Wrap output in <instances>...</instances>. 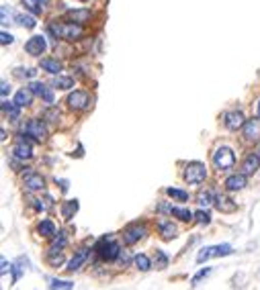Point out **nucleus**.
Segmentation results:
<instances>
[{
	"instance_id": "nucleus-30",
	"label": "nucleus",
	"mask_w": 260,
	"mask_h": 290,
	"mask_svg": "<svg viewBox=\"0 0 260 290\" xmlns=\"http://www.w3.org/2000/svg\"><path fill=\"white\" fill-rule=\"evenodd\" d=\"M230 253H232V245H228V243H223V245H215V247H211V256H215V258L230 256Z\"/></svg>"
},
{
	"instance_id": "nucleus-47",
	"label": "nucleus",
	"mask_w": 260,
	"mask_h": 290,
	"mask_svg": "<svg viewBox=\"0 0 260 290\" xmlns=\"http://www.w3.org/2000/svg\"><path fill=\"white\" fill-rule=\"evenodd\" d=\"M6 270H10V266L6 264V260H2V270H0V272H2V274H6Z\"/></svg>"
},
{
	"instance_id": "nucleus-39",
	"label": "nucleus",
	"mask_w": 260,
	"mask_h": 290,
	"mask_svg": "<svg viewBox=\"0 0 260 290\" xmlns=\"http://www.w3.org/2000/svg\"><path fill=\"white\" fill-rule=\"evenodd\" d=\"M207 258H211V247L201 249V251H199V256H197V262H199V264H203V262H205Z\"/></svg>"
},
{
	"instance_id": "nucleus-22",
	"label": "nucleus",
	"mask_w": 260,
	"mask_h": 290,
	"mask_svg": "<svg viewBox=\"0 0 260 290\" xmlns=\"http://www.w3.org/2000/svg\"><path fill=\"white\" fill-rule=\"evenodd\" d=\"M197 202L201 204V206H211V204H215V194H213L211 190H201L199 194H197Z\"/></svg>"
},
{
	"instance_id": "nucleus-19",
	"label": "nucleus",
	"mask_w": 260,
	"mask_h": 290,
	"mask_svg": "<svg viewBox=\"0 0 260 290\" xmlns=\"http://www.w3.org/2000/svg\"><path fill=\"white\" fill-rule=\"evenodd\" d=\"M88 260V249L82 247V249H78V253L72 258V262L68 264V272H76V270H80L82 268V264Z\"/></svg>"
},
{
	"instance_id": "nucleus-14",
	"label": "nucleus",
	"mask_w": 260,
	"mask_h": 290,
	"mask_svg": "<svg viewBox=\"0 0 260 290\" xmlns=\"http://www.w3.org/2000/svg\"><path fill=\"white\" fill-rule=\"evenodd\" d=\"M33 94H37V96H41L47 104H51L53 102V94H51V90L49 88H45V84L43 82H31L29 86H27Z\"/></svg>"
},
{
	"instance_id": "nucleus-45",
	"label": "nucleus",
	"mask_w": 260,
	"mask_h": 290,
	"mask_svg": "<svg viewBox=\"0 0 260 290\" xmlns=\"http://www.w3.org/2000/svg\"><path fill=\"white\" fill-rule=\"evenodd\" d=\"M10 92V86H8V82H2V88H0V94H2V98H6V94Z\"/></svg>"
},
{
	"instance_id": "nucleus-2",
	"label": "nucleus",
	"mask_w": 260,
	"mask_h": 290,
	"mask_svg": "<svg viewBox=\"0 0 260 290\" xmlns=\"http://www.w3.org/2000/svg\"><path fill=\"white\" fill-rule=\"evenodd\" d=\"M119 243L113 239V237H103L98 243H96V253H98V258L100 260H107V262H113V260H117L119 258Z\"/></svg>"
},
{
	"instance_id": "nucleus-28",
	"label": "nucleus",
	"mask_w": 260,
	"mask_h": 290,
	"mask_svg": "<svg viewBox=\"0 0 260 290\" xmlns=\"http://www.w3.org/2000/svg\"><path fill=\"white\" fill-rule=\"evenodd\" d=\"M135 266L142 270V272H148L150 268H152V262L148 260V256H143V253H140V256H135Z\"/></svg>"
},
{
	"instance_id": "nucleus-27",
	"label": "nucleus",
	"mask_w": 260,
	"mask_h": 290,
	"mask_svg": "<svg viewBox=\"0 0 260 290\" xmlns=\"http://www.w3.org/2000/svg\"><path fill=\"white\" fill-rule=\"evenodd\" d=\"M37 231H39V235H43V237H53L55 235V227H53L51 221H41L37 225Z\"/></svg>"
},
{
	"instance_id": "nucleus-44",
	"label": "nucleus",
	"mask_w": 260,
	"mask_h": 290,
	"mask_svg": "<svg viewBox=\"0 0 260 290\" xmlns=\"http://www.w3.org/2000/svg\"><path fill=\"white\" fill-rule=\"evenodd\" d=\"M211 274V270H203V272H199L195 278H193V286H197V282L201 280V278H205V276H209Z\"/></svg>"
},
{
	"instance_id": "nucleus-35",
	"label": "nucleus",
	"mask_w": 260,
	"mask_h": 290,
	"mask_svg": "<svg viewBox=\"0 0 260 290\" xmlns=\"http://www.w3.org/2000/svg\"><path fill=\"white\" fill-rule=\"evenodd\" d=\"M51 196H45V199L41 201H35V208H37V211H49V208H51Z\"/></svg>"
},
{
	"instance_id": "nucleus-16",
	"label": "nucleus",
	"mask_w": 260,
	"mask_h": 290,
	"mask_svg": "<svg viewBox=\"0 0 260 290\" xmlns=\"http://www.w3.org/2000/svg\"><path fill=\"white\" fill-rule=\"evenodd\" d=\"M25 186H27V190H43L45 180L39 176V174H35V172H27V176H25Z\"/></svg>"
},
{
	"instance_id": "nucleus-12",
	"label": "nucleus",
	"mask_w": 260,
	"mask_h": 290,
	"mask_svg": "<svg viewBox=\"0 0 260 290\" xmlns=\"http://www.w3.org/2000/svg\"><path fill=\"white\" fill-rule=\"evenodd\" d=\"M158 233L162 235V239H174L176 237V227L172 225V221H168V219H160V221H158Z\"/></svg>"
},
{
	"instance_id": "nucleus-20",
	"label": "nucleus",
	"mask_w": 260,
	"mask_h": 290,
	"mask_svg": "<svg viewBox=\"0 0 260 290\" xmlns=\"http://www.w3.org/2000/svg\"><path fill=\"white\" fill-rule=\"evenodd\" d=\"M76 211H78V201H66L62 204V217L66 221H70V219L76 215Z\"/></svg>"
},
{
	"instance_id": "nucleus-26",
	"label": "nucleus",
	"mask_w": 260,
	"mask_h": 290,
	"mask_svg": "<svg viewBox=\"0 0 260 290\" xmlns=\"http://www.w3.org/2000/svg\"><path fill=\"white\" fill-rule=\"evenodd\" d=\"M66 247V235H64V231H60L58 237L53 235V241H51V247H49V253H58Z\"/></svg>"
},
{
	"instance_id": "nucleus-21",
	"label": "nucleus",
	"mask_w": 260,
	"mask_h": 290,
	"mask_svg": "<svg viewBox=\"0 0 260 290\" xmlns=\"http://www.w3.org/2000/svg\"><path fill=\"white\" fill-rule=\"evenodd\" d=\"M51 86L58 88V90H70L74 86V80L68 78V76H58V78L51 80Z\"/></svg>"
},
{
	"instance_id": "nucleus-29",
	"label": "nucleus",
	"mask_w": 260,
	"mask_h": 290,
	"mask_svg": "<svg viewBox=\"0 0 260 290\" xmlns=\"http://www.w3.org/2000/svg\"><path fill=\"white\" fill-rule=\"evenodd\" d=\"M154 264H156V268H158V270H164L166 266H168V256H166L164 251L156 249V256H154Z\"/></svg>"
},
{
	"instance_id": "nucleus-49",
	"label": "nucleus",
	"mask_w": 260,
	"mask_h": 290,
	"mask_svg": "<svg viewBox=\"0 0 260 290\" xmlns=\"http://www.w3.org/2000/svg\"><path fill=\"white\" fill-rule=\"evenodd\" d=\"M258 117H260V102H258Z\"/></svg>"
},
{
	"instance_id": "nucleus-38",
	"label": "nucleus",
	"mask_w": 260,
	"mask_h": 290,
	"mask_svg": "<svg viewBox=\"0 0 260 290\" xmlns=\"http://www.w3.org/2000/svg\"><path fill=\"white\" fill-rule=\"evenodd\" d=\"M49 288H74V282H68V280H49Z\"/></svg>"
},
{
	"instance_id": "nucleus-4",
	"label": "nucleus",
	"mask_w": 260,
	"mask_h": 290,
	"mask_svg": "<svg viewBox=\"0 0 260 290\" xmlns=\"http://www.w3.org/2000/svg\"><path fill=\"white\" fill-rule=\"evenodd\" d=\"M183 178L187 184H201L203 180L207 178V168L201 161H190V164L185 168Z\"/></svg>"
},
{
	"instance_id": "nucleus-24",
	"label": "nucleus",
	"mask_w": 260,
	"mask_h": 290,
	"mask_svg": "<svg viewBox=\"0 0 260 290\" xmlns=\"http://www.w3.org/2000/svg\"><path fill=\"white\" fill-rule=\"evenodd\" d=\"M41 67L45 69L47 74H60L62 72V64L58 60H41Z\"/></svg>"
},
{
	"instance_id": "nucleus-36",
	"label": "nucleus",
	"mask_w": 260,
	"mask_h": 290,
	"mask_svg": "<svg viewBox=\"0 0 260 290\" xmlns=\"http://www.w3.org/2000/svg\"><path fill=\"white\" fill-rule=\"evenodd\" d=\"M195 221L199 225H209L211 223V215L207 211H199V213H195Z\"/></svg>"
},
{
	"instance_id": "nucleus-31",
	"label": "nucleus",
	"mask_w": 260,
	"mask_h": 290,
	"mask_svg": "<svg viewBox=\"0 0 260 290\" xmlns=\"http://www.w3.org/2000/svg\"><path fill=\"white\" fill-rule=\"evenodd\" d=\"M23 4H25V8L31 10L33 15H41L43 13V6H39L41 4L39 0H23Z\"/></svg>"
},
{
	"instance_id": "nucleus-15",
	"label": "nucleus",
	"mask_w": 260,
	"mask_h": 290,
	"mask_svg": "<svg viewBox=\"0 0 260 290\" xmlns=\"http://www.w3.org/2000/svg\"><path fill=\"white\" fill-rule=\"evenodd\" d=\"M246 184H248V176L240 172V174H234V176H230L228 180H225V188L234 192V190H242Z\"/></svg>"
},
{
	"instance_id": "nucleus-13",
	"label": "nucleus",
	"mask_w": 260,
	"mask_h": 290,
	"mask_svg": "<svg viewBox=\"0 0 260 290\" xmlns=\"http://www.w3.org/2000/svg\"><path fill=\"white\" fill-rule=\"evenodd\" d=\"M242 129H244L246 139H260V117L258 119H248Z\"/></svg>"
},
{
	"instance_id": "nucleus-5",
	"label": "nucleus",
	"mask_w": 260,
	"mask_h": 290,
	"mask_svg": "<svg viewBox=\"0 0 260 290\" xmlns=\"http://www.w3.org/2000/svg\"><path fill=\"white\" fill-rule=\"evenodd\" d=\"M66 104L72 111H84L90 104V94H88V92H84V90H74L72 94H68Z\"/></svg>"
},
{
	"instance_id": "nucleus-32",
	"label": "nucleus",
	"mask_w": 260,
	"mask_h": 290,
	"mask_svg": "<svg viewBox=\"0 0 260 290\" xmlns=\"http://www.w3.org/2000/svg\"><path fill=\"white\" fill-rule=\"evenodd\" d=\"M19 109H21V107H19L17 102H6V100L2 102V111H4V112H8L13 119H17V117H19Z\"/></svg>"
},
{
	"instance_id": "nucleus-48",
	"label": "nucleus",
	"mask_w": 260,
	"mask_h": 290,
	"mask_svg": "<svg viewBox=\"0 0 260 290\" xmlns=\"http://www.w3.org/2000/svg\"><path fill=\"white\" fill-rule=\"evenodd\" d=\"M256 154L260 156V139H258V147H256Z\"/></svg>"
},
{
	"instance_id": "nucleus-33",
	"label": "nucleus",
	"mask_w": 260,
	"mask_h": 290,
	"mask_svg": "<svg viewBox=\"0 0 260 290\" xmlns=\"http://www.w3.org/2000/svg\"><path fill=\"white\" fill-rule=\"evenodd\" d=\"M17 22H19L21 27H25V29H35V25H37L35 19H33V17H25V15H19L17 17Z\"/></svg>"
},
{
	"instance_id": "nucleus-7",
	"label": "nucleus",
	"mask_w": 260,
	"mask_h": 290,
	"mask_svg": "<svg viewBox=\"0 0 260 290\" xmlns=\"http://www.w3.org/2000/svg\"><path fill=\"white\" fill-rule=\"evenodd\" d=\"M25 135L27 137H33L35 141H45V137H47V131H45V125L37 119H31L27 125H25Z\"/></svg>"
},
{
	"instance_id": "nucleus-8",
	"label": "nucleus",
	"mask_w": 260,
	"mask_h": 290,
	"mask_svg": "<svg viewBox=\"0 0 260 290\" xmlns=\"http://www.w3.org/2000/svg\"><path fill=\"white\" fill-rule=\"evenodd\" d=\"M244 123H246V119H244V114H242L240 111H232V112H225V114H223V125L228 127L230 131L242 129Z\"/></svg>"
},
{
	"instance_id": "nucleus-23",
	"label": "nucleus",
	"mask_w": 260,
	"mask_h": 290,
	"mask_svg": "<svg viewBox=\"0 0 260 290\" xmlns=\"http://www.w3.org/2000/svg\"><path fill=\"white\" fill-rule=\"evenodd\" d=\"M31 98H33V92L27 88V90H19L17 94H15V102L19 104V107L23 109V107H29L31 104Z\"/></svg>"
},
{
	"instance_id": "nucleus-34",
	"label": "nucleus",
	"mask_w": 260,
	"mask_h": 290,
	"mask_svg": "<svg viewBox=\"0 0 260 290\" xmlns=\"http://www.w3.org/2000/svg\"><path fill=\"white\" fill-rule=\"evenodd\" d=\"M166 194H168V196H172V199H176V201H180V202L189 201V194H187L185 190H176V188H166Z\"/></svg>"
},
{
	"instance_id": "nucleus-18",
	"label": "nucleus",
	"mask_w": 260,
	"mask_h": 290,
	"mask_svg": "<svg viewBox=\"0 0 260 290\" xmlns=\"http://www.w3.org/2000/svg\"><path fill=\"white\" fill-rule=\"evenodd\" d=\"M258 168H260V156L258 154H250L244 159V164H242V174L250 176V174H254Z\"/></svg>"
},
{
	"instance_id": "nucleus-40",
	"label": "nucleus",
	"mask_w": 260,
	"mask_h": 290,
	"mask_svg": "<svg viewBox=\"0 0 260 290\" xmlns=\"http://www.w3.org/2000/svg\"><path fill=\"white\" fill-rule=\"evenodd\" d=\"M47 262H49L51 266H60V264L64 262V256H62V253H58V256H53V253H49V258H47Z\"/></svg>"
},
{
	"instance_id": "nucleus-11",
	"label": "nucleus",
	"mask_w": 260,
	"mask_h": 290,
	"mask_svg": "<svg viewBox=\"0 0 260 290\" xmlns=\"http://www.w3.org/2000/svg\"><path fill=\"white\" fill-rule=\"evenodd\" d=\"M13 154H15V157H19V159H31V157H33V149H31V145L25 141V139L19 137L17 143H15Z\"/></svg>"
},
{
	"instance_id": "nucleus-17",
	"label": "nucleus",
	"mask_w": 260,
	"mask_h": 290,
	"mask_svg": "<svg viewBox=\"0 0 260 290\" xmlns=\"http://www.w3.org/2000/svg\"><path fill=\"white\" fill-rule=\"evenodd\" d=\"M215 206H217L219 213H234L236 208H238V204H236L232 199H228V196H223V194L215 196Z\"/></svg>"
},
{
	"instance_id": "nucleus-10",
	"label": "nucleus",
	"mask_w": 260,
	"mask_h": 290,
	"mask_svg": "<svg viewBox=\"0 0 260 290\" xmlns=\"http://www.w3.org/2000/svg\"><path fill=\"white\" fill-rule=\"evenodd\" d=\"M158 211L160 213H170L172 217L180 219V221H190V219L195 217L189 208H178V206H170V204H158Z\"/></svg>"
},
{
	"instance_id": "nucleus-6",
	"label": "nucleus",
	"mask_w": 260,
	"mask_h": 290,
	"mask_svg": "<svg viewBox=\"0 0 260 290\" xmlns=\"http://www.w3.org/2000/svg\"><path fill=\"white\" fill-rule=\"evenodd\" d=\"M145 233H148V229L143 225H131L123 231V243H125V245H135L140 239L145 237Z\"/></svg>"
},
{
	"instance_id": "nucleus-25",
	"label": "nucleus",
	"mask_w": 260,
	"mask_h": 290,
	"mask_svg": "<svg viewBox=\"0 0 260 290\" xmlns=\"http://www.w3.org/2000/svg\"><path fill=\"white\" fill-rule=\"evenodd\" d=\"M68 19L82 25V22H86L90 19V10L88 8H84V10H70V13H68Z\"/></svg>"
},
{
	"instance_id": "nucleus-37",
	"label": "nucleus",
	"mask_w": 260,
	"mask_h": 290,
	"mask_svg": "<svg viewBox=\"0 0 260 290\" xmlns=\"http://www.w3.org/2000/svg\"><path fill=\"white\" fill-rule=\"evenodd\" d=\"M35 74L37 72H35V69H31V67H17L15 69V76L17 78H33Z\"/></svg>"
},
{
	"instance_id": "nucleus-43",
	"label": "nucleus",
	"mask_w": 260,
	"mask_h": 290,
	"mask_svg": "<svg viewBox=\"0 0 260 290\" xmlns=\"http://www.w3.org/2000/svg\"><path fill=\"white\" fill-rule=\"evenodd\" d=\"M0 10H2V25H8V21H10V10H8V6H2Z\"/></svg>"
},
{
	"instance_id": "nucleus-9",
	"label": "nucleus",
	"mask_w": 260,
	"mask_h": 290,
	"mask_svg": "<svg viewBox=\"0 0 260 290\" xmlns=\"http://www.w3.org/2000/svg\"><path fill=\"white\" fill-rule=\"evenodd\" d=\"M45 47H47V43H45L43 35H35V37H31V39L25 43V51H27L29 55H35V57H39V55L45 51Z\"/></svg>"
},
{
	"instance_id": "nucleus-42",
	"label": "nucleus",
	"mask_w": 260,
	"mask_h": 290,
	"mask_svg": "<svg viewBox=\"0 0 260 290\" xmlns=\"http://www.w3.org/2000/svg\"><path fill=\"white\" fill-rule=\"evenodd\" d=\"M43 117H45V119H55V121H58L60 112L55 111V109H51V111H45V112H43Z\"/></svg>"
},
{
	"instance_id": "nucleus-1",
	"label": "nucleus",
	"mask_w": 260,
	"mask_h": 290,
	"mask_svg": "<svg viewBox=\"0 0 260 290\" xmlns=\"http://www.w3.org/2000/svg\"><path fill=\"white\" fill-rule=\"evenodd\" d=\"M49 33L53 37H60V39H68V41H74L78 37H82L84 29L80 27V22H62V25H49Z\"/></svg>"
},
{
	"instance_id": "nucleus-41",
	"label": "nucleus",
	"mask_w": 260,
	"mask_h": 290,
	"mask_svg": "<svg viewBox=\"0 0 260 290\" xmlns=\"http://www.w3.org/2000/svg\"><path fill=\"white\" fill-rule=\"evenodd\" d=\"M0 43H2V45H10V43H13V35L2 31V33H0Z\"/></svg>"
},
{
	"instance_id": "nucleus-50",
	"label": "nucleus",
	"mask_w": 260,
	"mask_h": 290,
	"mask_svg": "<svg viewBox=\"0 0 260 290\" xmlns=\"http://www.w3.org/2000/svg\"><path fill=\"white\" fill-rule=\"evenodd\" d=\"M39 2H41V4H45V2H47V0H39Z\"/></svg>"
},
{
	"instance_id": "nucleus-3",
	"label": "nucleus",
	"mask_w": 260,
	"mask_h": 290,
	"mask_svg": "<svg viewBox=\"0 0 260 290\" xmlns=\"http://www.w3.org/2000/svg\"><path fill=\"white\" fill-rule=\"evenodd\" d=\"M211 159H213V166H215L217 170H230V168H234V164H236L234 152H232L230 147H225V145L217 147Z\"/></svg>"
},
{
	"instance_id": "nucleus-46",
	"label": "nucleus",
	"mask_w": 260,
	"mask_h": 290,
	"mask_svg": "<svg viewBox=\"0 0 260 290\" xmlns=\"http://www.w3.org/2000/svg\"><path fill=\"white\" fill-rule=\"evenodd\" d=\"M55 182H58V184H60V186H62V190H64V192L68 190V182H66V180H58V178H55Z\"/></svg>"
}]
</instances>
